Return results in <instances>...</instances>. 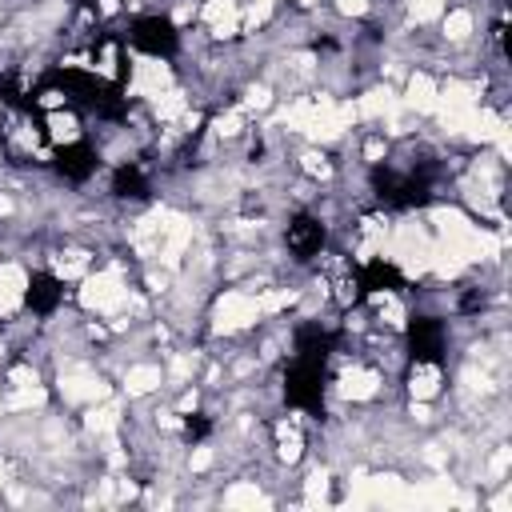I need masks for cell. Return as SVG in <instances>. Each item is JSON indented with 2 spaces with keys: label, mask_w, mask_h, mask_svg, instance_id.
Returning <instances> with one entry per match:
<instances>
[{
  "label": "cell",
  "mask_w": 512,
  "mask_h": 512,
  "mask_svg": "<svg viewBox=\"0 0 512 512\" xmlns=\"http://www.w3.org/2000/svg\"><path fill=\"white\" fill-rule=\"evenodd\" d=\"M96 164H100V156H96V148L88 144V140H80V136H72V140H64L60 148H56V172L64 176V180H88L92 172H96Z\"/></svg>",
  "instance_id": "5b68a950"
},
{
  "label": "cell",
  "mask_w": 512,
  "mask_h": 512,
  "mask_svg": "<svg viewBox=\"0 0 512 512\" xmlns=\"http://www.w3.org/2000/svg\"><path fill=\"white\" fill-rule=\"evenodd\" d=\"M64 300V280L56 272H32L28 276V288H24V304L36 312V316H52Z\"/></svg>",
  "instance_id": "8992f818"
},
{
  "label": "cell",
  "mask_w": 512,
  "mask_h": 512,
  "mask_svg": "<svg viewBox=\"0 0 512 512\" xmlns=\"http://www.w3.org/2000/svg\"><path fill=\"white\" fill-rule=\"evenodd\" d=\"M128 44L136 48V52H144V56H176V48H180V32H176V24L168 20V16H160V12H152V16H136L132 24H128Z\"/></svg>",
  "instance_id": "7a4b0ae2"
},
{
  "label": "cell",
  "mask_w": 512,
  "mask_h": 512,
  "mask_svg": "<svg viewBox=\"0 0 512 512\" xmlns=\"http://www.w3.org/2000/svg\"><path fill=\"white\" fill-rule=\"evenodd\" d=\"M324 236H328V228H324V220L312 216V212H296V216L288 220V228H284V244H288L292 260H300V264H308L312 256H320Z\"/></svg>",
  "instance_id": "277c9868"
},
{
  "label": "cell",
  "mask_w": 512,
  "mask_h": 512,
  "mask_svg": "<svg viewBox=\"0 0 512 512\" xmlns=\"http://www.w3.org/2000/svg\"><path fill=\"white\" fill-rule=\"evenodd\" d=\"M324 364L320 356H300L292 352V364L284 372V400L292 408H304V412H320L324 408Z\"/></svg>",
  "instance_id": "6da1fadb"
},
{
  "label": "cell",
  "mask_w": 512,
  "mask_h": 512,
  "mask_svg": "<svg viewBox=\"0 0 512 512\" xmlns=\"http://www.w3.org/2000/svg\"><path fill=\"white\" fill-rule=\"evenodd\" d=\"M448 352V328L436 316H412L408 324V356L416 368H436Z\"/></svg>",
  "instance_id": "3957f363"
},
{
  "label": "cell",
  "mask_w": 512,
  "mask_h": 512,
  "mask_svg": "<svg viewBox=\"0 0 512 512\" xmlns=\"http://www.w3.org/2000/svg\"><path fill=\"white\" fill-rule=\"evenodd\" d=\"M112 196H120V200H144V196H148V176H144V168H140V164H120V168L112 172Z\"/></svg>",
  "instance_id": "52a82bcc"
}]
</instances>
